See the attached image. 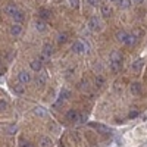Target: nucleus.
Masks as SVG:
<instances>
[{
    "mask_svg": "<svg viewBox=\"0 0 147 147\" xmlns=\"http://www.w3.org/2000/svg\"><path fill=\"white\" fill-rule=\"evenodd\" d=\"M100 19L97 18V16H91L90 19H88V22H87V27H88V30L90 31H93V32H97V31H100Z\"/></svg>",
    "mask_w": 147,
    "mask_h": 147,
    "instance_id": "f257e3e1",
    "label": "nucleus"
},
{
    "mask_svg": "<svg viewBox=\"0 0 147 147\" xmlns=\"http://www.w3.org/2000/svg\"><path fill=\"white\" fill-rule=\"evenodd\" d=\"M22 31H24V28H22L21 24H18V22H13V24L9 27V34H10L12 37H19V35L22 34Z\"/></svg>",
    "mask_w": 147,
    "mask_h": 147,
    "instance_id": "f03ea898",
    "label": "nucleus"
},
{
    "mask_svg": "<svg viewBox=\"0 0 147 147\" xmlns=\"http://www.w3.org/2000/svg\"><path fill=\"white\" fill-rule=\"evenodd\" d=\"M72 52L77 53V55H82V53L87 52V47H85V44L81 43V41H74V44H72Z\"/></svg>",
    "mask_w": 147,
    "mask_h": 147,
    "instance_id": "7ed1b4c3",
    "label": "nucleus"
},
{
    "mask_svg": "<svg viewBox=\"0 0 147 147\" xmlns=\"http://www.w3.org/2000/svg\"><path fill=\"white\" fill-rule=\"evenodd\" d=\"M18 80L21 84H28L31 81V74L28 71H19L18 74Z\"/></svg>",
    "mask_w": 147,
    "mask_h": 147,
    "instance_id": "20e7f679",
    "label": "nucleus"
},
{
    "mask_svg": "<svg viewBox=\"0 0 147 147\" xmlns=\"http://www.w3.org/2000/svg\"><path fill=\"white\" fill-rule=\"evenodd\" d=\"M47 78H49L47 71L46 69H41L38 74H37V85H44L47 82Z\"/></svg>",
    "mask_w": 147,
    "mask_h": 147,
    "instance_id": "39448f33",
    "label": "nucleus"
},
{
    "mask_svg": "<svg viewBox=\"0 0 147 147\" xmlns=\"http://www.w3.org/2000/svg\"><path fill=\"white\" fill-rule=\"evenodd\" d=\"M129 91H131L132 96H140L141 91H143V85L140 82H132L131 87H129Z\"/></svg>",
    "mask_w": 147,
    "mask_h": 147,
    "instance_id": "423d86ee",
    "label": "nucleus"
},
{
    "mask_svg": "<svg viewBox=\"0 0 147 147\" xmlns=\"http://www.w3.org/2000/svg\"><path fill=\"white\" fill-rule=\"evenodd\" d=\"M34 115L38 116V118H47L49 116V112H47V109L43 107V106H35L34 107Z\"/></svg>",
    "mask_w": 147,
    "mask_h": 147,
    "instance_id": "0eeeda50",
    "label": "nucleus"
},
{
    "mask_svg": "<svg viewBox=\"0 0 147 147\" xmlns=\"http://www.w3.org/2000/svg\"><path fill=\"white\" fill-rule=\"evenodd\" d=\"M121 68H122V60H110L109 62V69L112 71L113 74L119 72Z\"/></svg>",
    "mask_w": 147,
    "mask_h": 147,
    "instance_id": "6e6552de",
    "label": "nucleus"
},
{
    "mask_svg": "<svg viewBox=\"0 0 147 147\" xmlns=\"http://www.w3.org/2000/svg\"><path fill=\"white\" fill-rule=\"evenodd\" d=\"M55 53V47H53V44H50V43H46L44 46H43V55L46 56V57H49L50 59V56Z\"/></svg>",
    "mask_w": 147,
    "mask_h": 147,
    "instance_id": "1a4fd4ad",
    "label": "nucleus"
},
{
    "mask_svg": "<svg viewBox=\"0 0 147 147\" xmlns=\"http://www.w3.org/2000/svg\"><path fill=\"white\" fill-rule=\"evenodd\" d=\"M143 65H144L143 59H137L136 62H132V65H131L132 72H134V74H140V72H141V69H143Z\"/></svg>",
    "mask_w": 147,
    "mask_h": 147,
    "instance_id": "9d476101",
    "label": "nucleus"
},
{
    "mask_svg": "<svg viewBox=\"0 0 147 147\" xmlns=\"http://www.w3.org/2000/svg\"><path fill=\"white\" fill-rule=\"evenodd\" d=\"M16 12H18V6H16L15 3H9V5L5 7V13H6L7 16H10V18L13 16Z\"/></svg>",
    "mask_w": 147,
    "mask_h": 147,
    "instance_id": "9b49d317",
    "label": "nucleus"
},
{
    "mask_svg": "<svg viewBox=\"0 0 147 147\" xmlns=\"http://www.w3.org/2000/svg\"><path fill=\"white\" fill-rule=\"evenodd\" d=\"M30 66H31V69H32V71L40 72V71L43 69V62H41L40 59H32L31 62H30Z\"/></svg>",
    "mask_w": 147,
    "mask_h": 147,
    "instance_id": "f8f14e48",
    "label": "nucleus"
},
{
    "mask_svg": "<svg viewBox=\"0 0 147 147\" xmlns=\"http://www.w3.org/2000/svg\"><path fill=\"white\" fill-rule=\"evenodd\" d=\"M78 112H77V110L75 109H71V110H68V112H66V119L69 121V122H77L78 121Z\"/></svg>",
    "mask_w": 147,
    "mask_h": 147,
    "instance_id": "ddd939ff",
    "label": "nucleus"
},
{
    "mask_svg": "<svg viewBox=\"0 0 147 147\" xmlns=\"http://www.w3.org/2000/svg\"><path fill=\"white\" fill-rule=\"evenodd\" d=\"M50 16H52V12L49 10V9H46V7H40V9H38V18H40V19L46 21V19H49Z\"/></svg>",
    "mask_w": 147,
    "mask_h": 147,
    "instance_id": "4468645a",
    "label": "nucleus"
},
{
    "mask_svg": "<svg viewBox=\"0 0 147 147\" xmlns=\"http://www.w3.org/2000/svg\"><path fill=\"white\" fill-rule=\"evenodd\" d=\"M128 35H129V34H128L127 31H118L115 37H116V40H118L119 43L125 44V43H127V40H128Z\"/></svg>",
    "mask_w": 147,
    "mask_h": 147,
    "instance_id": "2eb2a0df",
    "label": "nucleus"
},
{
    "mask_svg": "<svg viewBox=\"0 0 147 147\" xmlns=\"http://www.w3.org/2000/svg\"><path fill=\"white\" fill-rule=\"evenodd\" d=\"M35 30L38 31V32H44L47 30V24L43 19H37L35 21Z\"/></svg>",
    "mask_w": 147,
    "mask_h": 147,
    "instance_id": "dca6fc26",
    "label": "nucleus"
},
{
    "mask_svg": "<svg viewBox=\"0 0 147 147\" xmlns=\"http://www.w3.org/2000/svg\"><path fill=\"white\" fill-rule=\"evenodd\" d=\"M100 12H102V15L105 18H109L110 15H112V7H110L109 5H102L100 6Z\"/></svg>",
    "mask_w": 147,
    "mask_h": 147,
    "instance_id": "f3484780",
    "label": "nucleus"
},
{
    "mask_svg": "<svg viewBox=\"0 0 147 147\" xmlns=\"http://www.w3.org/2000/svg\"><path fill=\"white\" fill-rule=\"evenodd\" d=\"M59 103L60 102H63V100H68L69 97H71V90H68V88H62L60 90V94H59Z\"/></svg>",
    "mask_w": 147,
    "mask_h": 147,
    "instance_id": "a211bd4d",
    "label": "nucleus"
},
{
    "mask_svg": "<svg viewBox=\"0 0 147 147\" xmlns=\"http://www.w3.org/2000/svg\"><path fill=\"white\" fill-rule=\"evenodd\" d=\"M5 132L9 134V136H15V134L18 132V127L10 124V125H5Z\"/></svg>",
    "mask_w": 147,
    "mask_h": 147,
    "instance_id": "6ab92c4d",
    "label": "nucleus"
},
{
    "mask_svg": "<svg viewBox=\"0 0 147 147\" xmlns=\"http://www.w3.org/2000/svg\"><path fill=\"white\" fill-rule=\"evenodd\" d=\"M12 18H13V21H15V22L22 24V22H24V19H25V15H24V12H22V10H19V9H18V12H16V13H15L13 16H12Z\"/></svg>",
    "mask_w": 147,
    "mask_h": 147,
    "instance_id": "aec40b11",
    "label": "nucleus"
},
{
    "mask_svg": "<svg viewBox=\"0 0 147 147\" xmlns=\"http://www.w3.org/2000/svg\"><path fill=\"white\" fill-rule=\"evenodd\" d=\"M91 127H93V128H96L97 131H100L102 134H109V132H110V129H109L107 127L102 125V124H91Z\"/></svg>",
    "mask_w": 147,
    "mask_h": 147,
    "instance_id": "412c9836",
    "label": "nucleus"
},
{
    "mask_svg": "<svg viewBox=\"0 0 147 147\" xmlns=\"http://www.w3.org/2000/svg\"><path fill=\"white\" fill-rule=\"evenodd\" d=\"M94 84H96V87L102 88L103 85L106 84V80H105V77H102V75H96V78H94Z\"/></svg>",
    "mask_w": 147,
    "mask_h": 147,
    "instance_id": "4be33fe9",
    "label": "nucleus"
},
{
    "mask_svg": "<svg viewBox=\"0 0 147 147\" xmlns=\"http://www.w3.org/2000/svg\"><path fill=\"white\" fill-rule=\"evenodd\" d=\"M13 91H15V94L22 96L24 93H25V88H24V84H21V82L15 84V85H13Z\"/></svg>",
    "mask_w": 147,
    "mask_h": 147,
    "instance_id": "5701e85b",
    "label": "nucleus"
},
{
    "mask_svg": "<svg viewBox=\"0 0 147 147\" xmlns=\"http://www.w3.org/2000/svg\"><path fill=\"white\" fill-rule=\"evenodd\" d=\"M52 144H53V141H52L50 137H43L40 140V146L41 147H52Z\"/></svg>",
    "mask_w": 147,
    "mask_h": 147,
    "instance_id": "b1692460",
    "label": "nucleus"
},
{
    "mask_svg": "<svg viewBox=\"0 0 147 147\" xmlns=\"http://www.w3.org/2000/svg\"><path fill=\"white\" fill-rule=\"evenodd\" d=\"M137 40H138V37H137V34H129L128 35V40H127V46H134L137 43Z\"/></svg>",
    "mask_w": 147,
    "mask_h": 147,
    "instance_id": "393cba45",
    "label": "nucleus"
},
{
    "mask_svg": "<svg viewBox=\"0 0 147 147\" xmlns=\"http://www.w3.org/2000/svg\"><path fill=\"white\" fill-rule=\"evenodd\" d=\"M66 41H68V34L66 32H59L57 34V43L59 44H63Z\"/></svg>",
    "mask_w": 147,
    "mask_h": 147,
    "instance_id": "a878e982",
    "label": "nucleus"
},
{
    "mask_svg": "<svg viewBox=\"0 0 147 147\" xmlns=\"http://www.w3.org/2000/svg\"><path fill=\"white\" fill-rule=\"evenodd\" d=\"M109 59H110V60H122V55H121V52H118V50H113L112 53H110Z\"/></svg>",
    "mask_w": 147,
    "mask_h": 147,
    "instance_id": "bb28decb",
    "label": "nucleus"
},
{
    "mask_svg": "<svg viewBox=\"0 0 147 147\" xmlns=\"http://www.w3.org/2000/svg\"><path fill=\"white\" fill-rule=\"evenodd\" d=\"M116 2H118V6L121 9H127L131 5V0H116Z\"/></svg>",
    "mask_w": 147,
    "mask_h": 147,
    "instance_id": "cd10ccee",
    "label": "nucleus"
},
{
    "mask_svg": "<svg viewBox=\"0 0 147 147\" xmlns=\"http://www.w3.org/2000/svg\"><path fill=\"white\" fill-rule=\"evenodd\" d=\"M65 2L68 3V6L69 7H72V9H77L78 7V5H80V0H65Z\"/></svg>",
    "mask_w": 147,
    "mask_h": 147,
    "instance_id": "c85d7f7f",
    "label": "nucleus"
},
{
    "mask_svg": "<svg viewBox=\"0 0 147 147\" xmlns=\"http://www.w3.org/2000/svg\"><path fill=\"white\" fill-rule=\"evenodd\" d=\"M138 115H140V112H138L137 109H134V110H131V112L128 113V118H129V119H134V118H137Z\"/></svg>",
    "mask_w": 147,
    "mask_h": 147,
    "instance_id": "c756f323",
    "label": "nucleus"
},
{
    "mask_svg": "<svg viewBox=\"0 0 147 147\" xmlns=\"http://www.w3.org/2000/svg\"><path fill=\"white\" fill-rule=\"evenodd\" d=\"M6 109H7V102L0 99V112H2V110H6Z\"/></svg>",
    "mask_w": 147,
    "mask_h": 147,
    "instance_id": "7c9ffc66",
    "label": "nucleus"
},
{
    "mask_svg": "<svg viewBox=\"0 0 147 147\" xmlns=\"http://www.w3.org/2000/svg\"><path fill=\"white\" fill-rule=\"evenodd\" d=\"M80 88H81V90H87V88H88V81H87V80L81 81V82H80Z\"/></svg>",
    "mask_w": 147,
    "mask_h": 147,
    "instance_id": "2f4dec72",
    "label": "nucleus"
},
{
    "mask_svg": "<svg viewBox=\"0 0 147 147\" xmlns=\"http://www.w3.org/2000/svg\"><path fill=\"white\" fill-rule=\"evenodd\" d=\"M72 72H74V68H69V69H66V72H65V77H66V78H71Z\"/></svg>",
    "mask_w": 147,
    "mask_h": 147,
    "instance_id": "473e14b6",
    "label": "nucleus"
},
{
    "mask_svg": "<svg viewBox=\"0 0 147 147\" xmlns=\"http://www.w3.org/2000/svg\"><path fill=\"white\" fill-rule=\"evenodd\" d=\"M87 121V115H78V122H85Z\"/></svg>",
    "mask_w": 147,
    "mask_h": 147,
    "instance_id": "72a5a7b5",
    "label": "nucleus"
},
{
    "mask_svg": "<svg viewBox=\"0 0 147 147\" xmlns=\"http://www.w3.org/2000/svg\"><path fill=\"white\" fill-rule=\"evenodd\" d=\"M87 2H88L91 6H97V0H87Z\"/></svg>",
    "mask_w": 147,
    "mask_h": 147,
    "instance_id": "f704fd0d",
    "label": "nucleus"
},
{
    "mask_svg": "<svg viewBox=\"0 0 147 147\" xmlns=\"http://www.w3.org/2000/svg\"><path fill=\"white\" fill-rule=\"evenodd\" d=\"M144 0H132V3H137V5H140V3H143Z\"/></svg>",
    "mask_w": 147,
    "mask_h": 147,
    "instance_id": "c9c22d12",
    "label": "nucleus"
},
{
    "mask_svg": "<svg viewBox=\"0 0 147 147\" xmlns=\"http://www.w3.org/2000/svg\"><path fill=\"white\" fill-rule=\"evenodd\" d=\"M24 147H32V146H31L30 143H27V144H25V146H24Z\"/></svg>",
    "mask_w": 147,
    "mask_h": 147,
    "instance_id": "e433bc0d",
    "label": "nucleus"
},
{
    "mask_svg": "<svg viewBox=\"0 0 147 147\" xmlns=\"http://www.w3.org/2000/svg\"><path fill=\"white\" fill-rule=\"evenodd\" d=\"M109 2H112V3H113V2H116V0H109Z\"/></svg>",
    "mask_w": 147,
    "mask_h": 147,
    "instance_id": "4c0bfd02",
    "label": "nucleus"
}]
</instances>
